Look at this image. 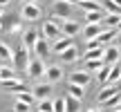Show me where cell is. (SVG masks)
<instances>
[{"label":"cell","mask_w":121,"mask_h":112,"mask_svg":"<svg viewBox=\"0 0 121 112\" xmlns=\"http://www.w3.org/2000/svg\"><path fill=\"white\" fill-rule=\"evenodd\" d=\"M31 94H34L36 99H40V101L49 99V96H52V83H47V81L45 83H36V85L31 87Z\"/></svg>","instance_id":"10"},{"label":"cell","mask_w":121,"mask_h":112,"mask_svg":"<svg viewBox=\"0 0 121 112\" xmlns=\"http://www.w3.org/2000/svg\"><path fill=\"white\" fill-rule=\"evenodd\" d=\"M76 58H78V49L74 47V45H72L69 49H65V52L58 54V60H63V63H74Z\"/></svg>","instance_id":"20"},{"label":"cell","mask_w":121,"mask_h":112,"mask_svg":"<svg viewBox=\"0 0 121 112\" xmlns=\"http://www.w3.org/2000/svg\"><path fill=\"white\" fill-rule=\"evenodd\" d=\"M45 63H43V58H31L29 60V67H27V74H29L31 78H40V76H45Z\"/></svg>","instance_id":"4"},{"label":"cell","mask_w":121,"mask_h":112,"mask_svg":"<svg viewBox=\"0 0 121 112\" xmlns=\"http://www.w3.org/2000/svg\"><path fill=\"white\" fill-rule=\"evenodd\" d=\"M103 7H105V9H108V11H110V13H121V11H119V9H121V7H117V4H114V2H112V0H103Z\"/></svg>","instance_id":"32"},{"label":"cell","mask_w":121,"mask_h":112,"mask_svg":"<svg viewBox=\"0 0 121 112\" xmlns=\"http://www.w3.org/2000/svg\"><path fill=\"white\" fill-rule=\"evenodd\" d=\"M31 105H27V103H20V101H16L13 103V112H29Z\"/></svg>","instance_id":"34"},{"label":"cell","mask_w":121,"mask_h":112,"mask_svg":"<svg viewBox=\"0 0 121 112\" xmlns=\"http://www.w3.org/2000/svg\"><path fill=\"white\" fill-rule=\"evenodd\" d=\"M38 112H54V101L52 99H43L38 103Z\"/></svg>","instance_id":"30"},{"label":"cell","mask_w":121,"mask_h":112,"mask_svg":"<svg viewBox=\"0 0 121 112\" xmlns=\"http://www.w3.org/2000/svg\"><path fill=\"white\" fill-rule=\"evenodd\" d=\"M101 31H103V25H85V27H83V36H85V40L96 38Z\"/></svg>","instance_id":"19"},{"label":"cell","mask_w":121,"mask_h":112,"mask_svg":"<svg viewBox=\"0 0 121 112\" xmlns=\"http://www.w3.org/2000/svg\"><path fill=\"white\" fill-rule=\"evenodd\" d=\"M25 2H27V0H25Z\"/></svg>","instance_id":"45"},{"label":"cell","mask_w":121,"mask_h":112,"mask_svg":"<svg viewBox=\"0 0 121 112\" xmlns=\"http://www.w3.org/2000/svg\"><path fill=\"white\" fill-rule=\"evenodd\" d=\"M16 101H20V103H27V105H31L36 101V96L31 94L29 90H20V92H16Z\"/></svg>","instance_id":"21"},{"label":"cell","mask_w":121,"mask_h":112,"mask_svg":"<svg viewBox=\"0 0 121 112\" xmlns=\"http://www.w3.org/2000/svg\"><path fill=\"white\" fill-rule=\"evenodd\" d=\"M78 7H81L85 13H90V11H99L101 4L96 2V0H83V2H78Z\"/></svg>","instance_id":"24"},{"label":"cell","mask_w":121,"mask_h":112,"mask_svg":"<svg viewBox=\"0 0 121 112\" xmlns=\"http://www.w3.org/2000/svg\"><path fill=\"white\" fill-rule=\"evenodd\" d=\"M108 81L112 83H117V81H121V63H114V65H110V76H108Z\"/></svg>","instance_id":"23"},{"label":"cell","mask_w":121,"mask_h":112,"mask_svg":"<svg viewBox=\"0 0 121 112\" xmlns=\"http://www.w3.org/2000/svg\"><path fill=\"white\" fill-rule=\"evenodd\" d=\"M67 94L81 101V99H83V94H85V87H81V85H72V83H67Z\"/></svg>","instance_id":"25"},{"label":"cell","mask_w":121,"mask_h":112,"mask_svg":"<svg viewBox=\"0 0 121 112\" xmlns=\"http://www.w3.org/2000/svg\"><path fill=\"white\" fill-rule=\"evenodd\" d=\"M112 2H114V4H117V7H121V0H112Z\"/></svg>","instance_id":"40"},{"label":"cell","mask_w":121,"mask_h":112,"mask_svg":"<svg viewBox=\"0 0 121 112\" xmlns=\"http://www.w3.org/2000/svg\"><path fill=\"white\" fill-rule=\"evenodd\" d=\"M54 112H65V96L54 101Z\"/></svg>","instance_id":"35"},{"label":"cell","mask_w":121,"mask_h":112,"mask_svg":"<svg viewBox=\"0 0 121 112\" xmlns=\"http://www.w3.org/2000/svg\"><path fill=\"white\" fill-rule=\"evenodd\" d=\"M54 22L60 27V34H63V36H69V38H72V36H76L78 31H81L78 22H76V20H72V18H69V20H60V18H54Z\"/></svg>","instance_id":"2"},{"label":"cell","mask_w":121,"mask_h":112,"mask_svg":"<svg viewBox=\"0 0 121 112\" xmlns=\"http://www.w3.org/2000/svg\"><path fill=\"white\" fill-rule=\"evenodd\" d=\"M31 49H34L36 58H43V60H45V56H47L49 52H52V47H49V40L45 38V36H40V38L36 40V45H34Z\"/></svg>","instance_id":"8"},{"label":"cell","mask_w":121,"mask_h":112,"mask_svg":"<svg viewBox=\"0 0 121 112\" xmlns=\"http://www.w3.org/2000/svg\"><path fill=\"white\" fill-rule=\"evenodd\" d=\"M103 52H105V47H96V49H87V52L83 54V58H85V60H101V58H103Z\"/></svg>","instance_id":"22"},{"label":"cell","mask_w":121,"mask_h":112,"mask_svg":"<svg viewBox=\"0 0 121 112\" xmlns=\"http://www.w3.org/2000/svg\"><path fill=\"white\" fill-rule=\"evenodd\" d=\"M74 2H76V4H78V2H83V0H74Z\"/></svg>","instance_id":"42"},{"label":"cell","mask_w":121,"mask_h":112,"mask_svg":"<svg viewBox=\"0 0 121 112\" xmlns=\"http://www.w3.org/2000/svg\"><path fill=\"white\" fill-rule=\"evenodd\" d=\"M103 65V60H85V72H99Z\"/></svg>","instance_id":"29"},{"label":"cell","mask_w":121,"mask_h":112,"mask_svg":"<svg viewBox=\"0 0 121 112\" xmlns=\"http://www.w3.org/2000/svg\"><path fill=\"white\" fill-rule=\"evenodd\" d=\"M11 78H16V67H11V65H0V83H9Z\"/></svg>","instance_id":"18"},{"label":"cell","mask_w":121,"mask_h":112,"mask_svg":"<svg viewBox=\"0 0 121 112\" xmlns=\"http://www.w3.org/2000/svg\"><path fill=\"white\" fill-rule=\"evenodd\" d=\"M78 105H81V101L74 99V96H65V112H78Z\"/></svg>","instance_id":"27"},{"label":"cell","mask_w":121,"mask_h":112,"mask_svg":"<svg viewBox=\"0 0 121 112\" xmlns=\"http://www.w3.org/2000/svg\"><path fill=\"white\" fill-rule=\"evenodd\" d=\"M114 110H121V101H119V105H117V108H114Z\"/></svg>","instance_id":"41"},{"label":"cell","mask_w":121,"mask_h":112,"mask_svg":"<svg viewBox=\"0 0 121 112\" xmlns=\"http://www.w3.org/2000/svg\"><path fill=\"white\" fill-rule=\"evenodd\" d=\"M9 2V0H0V7H4V4H7Z\"/></svg>","instance_id":"39"},{"label":"cell","mask_w":121,"mask_h":112,"mask_svg":"<svg viewBox=\"0 0 121 112\" xmlns=\"http://www.w3.org/2000/svg\"><path fill=\"white\" fill-rule=\"evenodd\" d=\"M72 85H81V87H85V85H90V74L85 72V69H76V72H72L69 74V78H67Z\"/></svg>","instance_id":"6"},{"label":"cell","mask_w":121,"mask_h":112,"mask_svg":"<svg viewBox=\"0 0 121 112\" xmlns=\"http://www.w3.org/2000/svg\"><path fill=\"white\" fill-rule=\"evenodd\" d=\"M96 112H99V110H96Z\"/></svg>","instance_id":"46"},{"label":"cell","mask_w":121,"mask_h":112,"mask_svg":"<svg viewBox=\"0 0 121 112\" xmlns=\"http://www.w3.org/2000/svg\"><path fill=\"white\" fill-rule=\"evenodd\" d=\"M87 112H96V110H87Z\"/></svg>","instance_id":"43"},{"label":"cell","mask_w":121,"mask_h":112,"mask_svg":"<svg viewBox=\"0 0 121 112\" xmlns=\"http://www.w3.org/2000/svg\"><path fill=\"white\" fill-rule=\"evenodd\" d=\"M96 76H99V78H96L99 83H108V76H110V65H103V67L96 72Z\"/></svg>","instance_id":"31"},{"label":"cell","mask_w":121,"mask_h":112,"mask_svg":"<svg viewBox=\"0 0 121 112\" xmlns=\"http://www.w3.org/2000/svg\"><path fill=\"white\" fill-rule=\"evenodd\" d=\"M43 36L52 43V40H56L58 36H63V34H60V27H58L54 20H47V22L43 25Z\"/></svg>","instance_id":"11"},{"label":"cell","mask_w":121,"mask_h":112,"mask_svg":"<svg viewBox=\"0 0 121 112\" xmlns=\"http://www.w3.org/2000/svg\"><path fill=\"white\" fill-rule=\"evenodd\" d=\"M52 11H54V18H60V20H69V18H72L74 7H72V2H69V0H54Z\"/></svg>","instance_id":"1"},{"label":"cell","mask_w":121,"mask_h":112,"mask_svg":"<svg viewBox=\"0 0 121 112\" xmlns=\"http://www.w3.org/2000/svg\"><path fill=\"white\" fill-rule=\"evenodd\" d=\"M0 60H2L4 65L13 63V52H11V47H9L4 40H0Z\"/></svg>","instance_id":"17"},{"label":"cell","mask_w":121,"mask_h":112,"mask_svg":"<svg viewBox=\"0 0 121 112\" xmlns=\"http://www.w3.org/2000/svg\"><path fill=\"white\" fill-rule=\"evenodd\" d=\"M27 2H34V4H38V2H43V0H27Z\"/></svg>","instance_id":"38"},{"label":"cell","mask_w":121,"mask_h":112,"mask_svg":"<svg viewBox=\"0 0 121 112\" xmlns=\"http://www.w3.org/2000/svg\"><path fill=\"white\" fill-rule=\"evenodd\" d=\"M45 81L47 83H58L63 81V69H60V65H49L47 69H45Z\"/></svg>","instance_id":"13"},{"label":"cell","mask_w":121,"mask_h":112,"mask_svg":"<svg viewBox=\"0 0 121 112\" xmlns=\"http://www.w3.org/2000/svg\"><path fill=\"white\" fill-rule=\"evenodd\" d=\"M114 112H121V110H114Z\"/></svg>","instance_id":"44"},{"label":"cell","mask_w":121,"mask_h":112,"mask_svg":"<svg viewBox=\"0 0 121 112\" xmlns=\"http://www.w3.org/2000/svg\"><path fill=\"white\" fill-rule=\"evenodd\" d=\"M40 36L43 34H38V31H34V29H27L25 34H22V47H34Z\"/></svg>","instance_id":"16"},{"label":"cell","mask_w":121,"mask_h":112,"mask_svg":"<svg viewBox=\"0 0 121 112\" xmlns=\"http://www.w3.org/2000/svg\"><path fill=\"white\" fill-rule=\"evenodd\" d=\"M114 45H117V47L121 49V29L117 31V36H114Z\"/></svg>","instance_id":"37"},{"label":"cell","mask_w":121,"mask_h":112,"mask_svg":"<svg viewBox=\"0 0 121 112\" xmlns=\"http://www.w3.org/2000/svg\"><path fill=\"white\" fill-rule=\"evenodd\" d=\"M29 52H27V47H20L16 54H13V67L16 69H25L27 72V67H29Z\"/></svg>","instance_id":"3"},{"label":"cell","mask_w":121,"mask_h":112,"mask_svg":"<svg viewBox=\"0 0 121 112\" xmlns=\"http://www.w3.org/2000/svg\"><path fill=\"white\" fill-rule=\"evenodd\" d=\"M72 38H69V36H58L56 40H52V43H49V47H52V52L54 54H60V52H65V49H69L72 47Z\"/></svg>","instance_id":"9"},{"label":"cell","mask_w":121,"mask_h":112,"mask_svg":"<svg viewBox=\"0 0 121 112\" xmlns=\"http://www.w3.org/2000/svg\"><path fill=\"white\" fill-rule=\"evenodd\" d=\"M0 25H2L4 29H9V31H18L20 29V20H18V16H13V13H2Z\"/></svg>","instance_id":"12"},{"label":"cell","mask_w":121,"mask_h":112,"mask_svg":"<svg viewBox=\"0 0 121 112\" xmlns=\"http://www.w3.org/2000/svg\"><path fill=\"white\" fill-rule=\"evenodd\" d=\"M20 16L25 18V20H38L40 18V7L34 4V2H25L22 9H20Z\"/></svg>","instance_id":"5"},{"label":"cell","mask_w":121,"mask_h":112,"mask_svg":"<svg viewBox=\"0 0 121 112\" xmlns=\"http://www.w3.org/2000/svg\"><path fill=\"white\" fill-rule=\"evenodd\" d=\"M114 36H117V31H114V29H103L99 36H96V40H99L101 45H105V43H110V40H114Z\"/></svg>","instance_id":"26"},{"label":"cell","mask_w":121,"mask_h":112,"mask_svg":"<svg viewBox=\"0 0 121 112\" xmlns=\"http://www.w3.org/2000/svg\"><path fill=\"white\" fill-rule=\"evenodd\" d=\"M101 25H103V29H112V27H119V25H121V13H108V16H103Z\"/></svg>","instance_id":"15"},{"label":"cell","mask_w":121,"mask_h":112,"mask_svg":"<svg viewBox=\"0 0 121 112\" xmlns=\"http://www.w3.org/2000/svg\"><path fill=\"white\" fill-rule=\"evenodd\" d=\"M119 101H121V94H114L112 99H108L103 105H108V108H117V105H119Z\"/></svg>","instance_id":"33"},{"label":"cell","mask_w":121,"mask_h":112,"mask_svg":"<svg viewBox=\"0 0 121 112\" xmlns=\"http://www.w3.org/2000/svg\"><path fill=\"white\" fill-rule=\"evenodd\" d=\"M96 47H103L96 38H92V40H87V43H85V52H87V49H96Z\"/></svg>","instance_id":"36"},{"label":"cell","mask_w":121,"mask_h":112,"mask_svg":"<svg viewBox=\"0 0 121 112\" xmlns=\"http://www.w3.org/2000/svg\"><path fill=\"white\" fill-rule=\"evenodd\" d=\"M103 60L105 65H114V63H119L121 60V49L117 47V45H110V47H105V52H103Z\"/></svg>","instance_id":"7"},{"label":"cell","mask_w":121,"mask_h":112,"mask_svg":"<svg viewBox=\"0 0 121 112\" xmlns=\"http://www.w3.org/2000/svg\"><path fill=\"white\" fill-rule=\"evenodd\" d=\"M101 20H103V13L99 11H90L87 13V25H101Z\"/></svg>","instance_id":"28"},{"label":"cell","mask_w":121,"mask_h":112,"mask_svg":"<svg viewBox=\"0 0 121 112\" xmlns=\"http://www.w3.org/2000/svg\"><path fill=\"white\" fill-rule=\"evenodd\" d=\"M114 94H119V87L117 85H108V87H103V90L96 94V101H99V103H105V101L112 99Z\"/></svg>","instance_id":"14"}]
</instances>
